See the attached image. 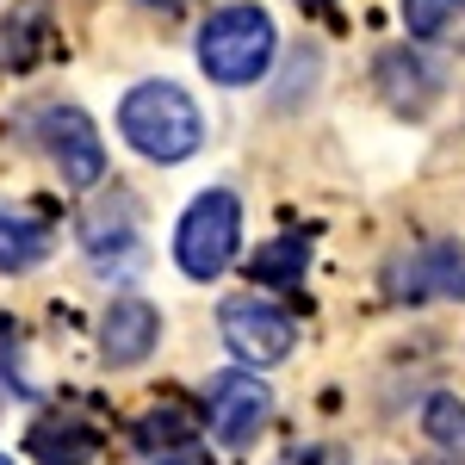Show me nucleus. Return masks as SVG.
<instances>
[{
  "label": "nucleus",
  "instance_id": "obj_1",
  "mask_svg": "<svg viewBox=\"0 0 465 465\" xmlns=\"http://www.w3.org/2000/svg\"><path fill=\"white\" fill-rule=\"evenodd\" d=\"M118 131L124 143L149 155V162H186L193 149L205 143V118L193 106V94L174 87V81H143L124 94L118 106Z\"/></svg>",
  "mask_w": 465,
  "mask_h": 465
},
{
  "label": "nucleus",
  "instance_id": "obj_2",
  "mask_svg": "<svg viewBox=\"0 0 465 465\" xmlns=\"http://www.w3.org/2000/svg\"><path fill=\"white\" fill-rule=\"evenodd\" d=\"M273 63V19L261 6H223L199 25V69L223 87H249Z\"/></svg>",
  "mask_w": 465,
  "mask_h": 465
},
{
  "label": "nucleus",
  "instance_id": "obj_3",
  "mask_svg": "<svg viewBox=\"0 0 465 465\" xmlns=\"http://www.w3.org/2000/svg\"><path fill=\"white\" fill-rule=\"evenodd\" d=\"M236 236H242V205L236 193H199L174 230V261L186 280H217L236 261Z\"/></svg>",
  "mask_w": 465,
  "mask_h": 465
},
{
  "label": "nucleus",
  "instance_id": "obj_4",
  "mask_svg": "<svg viewBox=\"0 0 465 465\" xmlns=\"http://www.w3.org/2000/svg\"><path fill=\"white\" fill-rule=\"evenodd\" d=\"M217 329H223V348L242 366H280L298 348L292 317L280 304H261V298H223L217 304Z\"/></svg>",
  "mask_w": 465,
  "mask_h": 465
},
{
  "label": "nucleus",
  "instance_id": "obj_5",
  "mask_svg": "<svg viewBox=\"0 0 465 465\" xmlns=\"http://www.w3.org/2000/svg\"><path fill=\"white\" fill-rule=\"evenodd\" d=\"M37 137H44L50 162L63 168L69 186H100L106 180V143H100V131H94L87 112H74V106L37 112Z\"/></svg>",
  "mask_w": 465,
  "mask_h": 465
},
{
  "label": "nucleus",
  "instance_id": "obj_6",
  "mask_svg": "<svg viewBox=\"0 0 465 465\" xmlns=\"http://www.w3.org/2000/svg\"><path fill=\"white\" fill-rule=\"evenodd\" d=\"M205 410H212L217 447H249L254 434H261V422L273 416V391L254 372H217L212 391H205Z\"/></svg>",
  "mask_w": 465,
  "mask_h": 465
},
{
  "label": "nucleus",
  "instance_id": "obj_7",
  "mask_svg": "<svg viewBox=\"0 0 465 465\" xmlns=\"http://www.w3.org/2000/svg\"><path fill=\"white\" fill-rule=\"evenodd\" d=\"M155 341H162V317H155V304L143 298H118L100 322V354L112 366H137V360L155 354Z\"/></svg>",
  "mask_w": 465,
  "mask_h": 465
},
{
  "label": "nucleus",
  "instance_id": "obj_8",
  "mask_svg": "<svg viewBox=\"0 0 465 465\" xmlns=\"http://www.w3.org/2000/svg\"><path fill=\"white\" fill-rule=\"evenodd\" d=\"M397 298H465V249L460 242H429L422 254H410Z\"/></svg>",
  "mask_w": 465,
  "mask_h": 465
},
{
  "label": "nucleus",
  "instance_id": "obj_9",
  "mask_svg": "<svg viewBox=\"0 0 465 465\" xmlns=\"http://www.w3.org/2000/svg\"><path fill=\"white\" fill-rule=\"evenodd\" d=\"M44 249H50V230H44L37 217L0 205V273H25V267H37Z\"/></svg>",
  "mask_w": 465,
  "mask_h": 465
},
{
  "label": "nucleus",
  "instance_id": "obj_10",
  "mask_svg": "<svg viewBox=\"0 0 465 465\" xmlns=\"http://www.w3.org/2000/svg\"><path fill=\"white\" fill-rule=\"evenodd\" d=\"M32 453L44 465H87L94 434L81 429V422H44V429H32Z\"/></svg>",
  "mask_w": 465,
  "mask_h": 465
},
{
  "label": "nucleus",
  "instance_id": "obj_11",
  "mask_svg": "<svg viewBox=\"0 0 465 465\" xmlns=\"http://www.w3.org/2000/svg\"><path fill=\"white\" fill-rule=\"evenodd\" d=\"M304 254H311V236H304V230H292V236H280V242H267V249L254 254V280L298 286V280H304Z\"/></svg>",
  "mask_w": 465,
  "mask_h": 465
},
{
  "label": "nucleus",
  "instance_id": "obj_12",
  "mask_svg": "<svg viewBox=\"0 0 465 465\" xmlns=\"http://www.w3.org/2000/svg\"><path fill=\"white\" fill-rule=\"evenodd\" d=\"M37 25H44L37 13H19L13 25H0V69H25L37 56V37H44Z\"/></svg>",
  "mask_w": 465,
  "mask_h": 465
},
{
  "label": "nucleus",
  "instance_id": "obj_13",
  "mask_svg": "<svg viewBox=\"0 0 465 465\" xmlns=\"http://www.w3.org/2000/svg\"><path fill=\"white\" fill-rule=\"evenodd\" d=\"M422 429H429L440 447H465V403H460V397H429Z\"/></svg>",
  "mask_w": 465,
  "mask_h": 465
},
{
  "label": "nucleus",
  "instance_id": "obj_14",
  "mask_svg": "<svg viewBox=\"0 0 465 465\" xmlns=\"http://www.w3.org/2000/svg\"><path fill=\"white\" fill-rule=\"evenodd\" d=\"M465 13V0H403V25L410 37H434L440 25H453Z\"/></svg>",
  "mask_w": 465,
  "mask_h": 465
},
{
  "label": "nucleus",
  "instance_id": "obj_15",
  "mask_svg": "<svg viewBox=\"0 0 465 465\" xmlns=\"http://www.w3.org/2000/svg\"><path fill=\"white\" fill-rule=\"evenodd\" d=\"M155 465H212V460H199V453H162Z\"/></svg>",
  "mask_w": 465,
  "mask_h": 465
},
{
  "label": "nucleus",
  "instance_id": "obj_16",
  "mask_svg": "<svg viewBox=\"0 0 465 465\" xmlns=\"http://www.w3.org/2000/svg\"><path fill=\"white\" fill-rule=\"evenodd\" d=\"M149 6H180V0H149Z\"/></svg>",
  "mask_w": 465,
  "mask_h": 465
},
{
  "label": "nucleus",
  "instance_id": "obj_17",
  "mask_svg": "<svg viewBox=\"0 0 465 465\" xmlns=\"http://www.w3.org/2000/svg\"><path fill=\"white\" fill-rule=\"evenodd\" d=\"M0 465H13V460H0Z\"/></svg>",
  "mask_w": 465,
  "mask_h": 465
}]
</instances>
